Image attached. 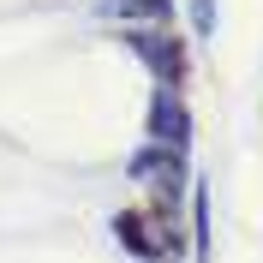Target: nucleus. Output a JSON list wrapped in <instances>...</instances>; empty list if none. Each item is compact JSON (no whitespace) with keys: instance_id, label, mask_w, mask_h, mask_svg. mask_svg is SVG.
<instances>
[{"instance_id":"f257e3e1","label":"nucleus","mask_w":263,"mask_h":263,"mask_svg":"<svg viewBox=\"0 0 263 263\" xmlns=\"http://www.w3.org/2000/svg\"><path fill=\"white\" fill-rule=\"evenodd\" d=\"M156 126H162V138H180V108L162 102V108H156Z\"/></svg>"}]
</instances>
